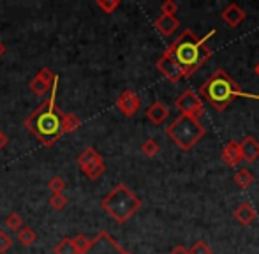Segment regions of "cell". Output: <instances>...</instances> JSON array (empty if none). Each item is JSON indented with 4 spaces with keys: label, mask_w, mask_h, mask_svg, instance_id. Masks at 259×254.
I'll list each match as a JSON object with an SVG mask.
<instances>
[{
    "label": "cell",
    "mask_w": 259,
    "mask_h": 254,
    "mask_svg": "<svg viewBox=\"0 0 259 254\" xmlns=\"http://www.w3.org/2000/svg\"><path fill=\"white\" fill-rule=\"evenodd\" d=\"M178 27H180V21H178L175 16H166V14H162V16L155 21V28L162 35H166V37L171 34H175Z\"/></svg>",
    "instance_id": "30bf717a"
},
{
    "label": "cell",
    "mask_w": 259,
    "mask_h": 254,
    "mask_svg": "<svg viewBox=\"0 0 259 254\" xmlns=\"http://www.w3.org/2000/svg\"><path fill=\"white\" fill-rule=\"evenodd\" d=\"M254 71H256V74L259 76V62L256 64V69H254Z\"/></svg>",
    "instance_id": "ac0fdd59"
},
{
    "label": "cell",
    "mask_w": 259,
    "mask_h": 254,
    "mask_svg": "<svg viewBox=\"0 0 259 254\" xmlns=\"http://www.w3.org/2000/svg\"><path fill=\"white\" fill-rule=\"evenodd\" d=\"M189 254H213L211 252V247L203 240H198L191 249H189Z\"/></svg>",
    "instance_id": "5bb4252c"
},
{
    "label": "cell",
    "mask_w": 259,
    "mask_h": 254,
    "mask_svg": "<svg viewBox=\"0 0 259 254\" xmlns=\"http://www.w3.org/2000/svg\"><path fill=\"white\" fill-rule=\"evenodd\" d=\"M215 34V30H210L205 37L199 39L192 30H185L173 45L167 48L173 60L180 67L184 78L192 76L203 64L211 57V50L208 48V39Z\"/></svg>",
    "instance_id": "6da1fadb"
},
{
    "label": "cell",
    "mask_w": 259,
    "mask_h": 254,
    "mask_svg": "<svg viewBox=\"0 0 259 254\" xmlns=\"http://www.w3.org/2000/svg\"><path fill=\"white\" fill-rule=\"evenodd\" d=\"M175 106L178 108L180 115H189V117L201 118L205 113V108H203V101L199 99V96L194 90H185L177 101H175Z\"/></svg>",
    "instance_id": "277c9868"
},
{
    "label": "cell",
    "mask_w": 259,
    "mask_h": 254,
    "mask_svg": "<svg viewBox=\"0 0 259 254\" xmlns=\"http://www.w3.org/2000/svg\"><path fill=\"white\" fill-rule=\"evenodd\" d=\"M35 129H37V133L45 138L57 136L58 131H60L58 117L55 113H52V111H48V113H41L37 117V120H35Z\"/></svg>",
    "instance_id": "5b68a950"
},
{
    "label": "cell",
    "mask_w": 259,
    "mask_h": 254,
    "mask_svg": "<svg viewBox=\"0 0 259 254\" xmlns=\"http://www.w3.org/2000/svg\"><path fill=\"white\" fill-rule=\"evenodd\" d=\"M222 161L229 166V168H236L242 162V154H240V145L238 141H228L222 148Z\"/></svg>",
    "instance_id": "52a82bcc"
},
{
    "label": "cell",
    "mask_w": 259,
    "mask_h": 254,
    "mask_svg": "<svg viewBox=\"0 0 259 254\" xmlns=\"http://www.w3.org/2000/svg\"><path fill=\"white\" fill-rule=\"evenodd\" d=\"M157 67H159V71L162 72V74L166 76L169 81H173V83H178L182 78H184L180 67H178L177 62L173 60V57H171L169 52H166L162 57H160V60L157 62Z\"/></svg>",
    "instance_id": "8992f818"
},
{
    "label": "cell",
    "mask_w": 259,
    "mask_h": 254,
    "mask_svg": "<svg viewBox=\"0 0 259 254\" xmlns=\"http://www.w3.org/2000/svg\"><path fill=\"white\" fill-rule=\"evenodd\" d=\"M256 217H257L256 208H254L250 203H242V205L235 210V219L238 221L240 224H243V226H249Z\"/></svg>",
    "instance_id": "8fae6325"
},
{
    "label": "cell",
    "mask_w": 259,
    "mask_h": 254,
    "mask_svg": "<svg viewBox=\"0 0 259 254\" xmlns=\"http://www.w3.org/2000/svg\"><path fill=\"white\" fill-rule=\"evenodd\" d=\"M221 16H222V20H224L226 23H228L229 27H233V28L238 27V25L245 20V13H243L242 7L236 6V4H229V6L222 11Z\"/></svg>",
    "instance_id": "9c48e42d"
},
{
    "label": "cell",
    "mask_w": 259,
    "mask_h": 254,
    "mask_svg": "<svg viewBox=\"0 0 259 254\" xmlns=\"http://www.w3.org/2000/svg\"><path fill=\"white\" fill-rule=\"evenodd\" d=\"M171 254H189V249L184 247V245H178V247H175Z\"/></svg>",
    "instance_id": "e0dca14e"
},
{
    "label": "cell",
    "mask_w": 259,
    "mask_h": 254,
    "mask_svg": "<svg viewBox=\"0 0 259 254\" xmlns=\"http://www.w3.org/2000/svg\"><path fill=\"white\" fill-rule=\"evenodd\" d=\"M178 11V6L175 2H166V4H162V13L166 14V16H173L175 13Z\"/></svg>",
    "instance_id": "2e32d148"
},
{
    "label": "cell",
    "mask_w": 259,
    "mask_h": 254,
    "mask_svg": "<svg viewBox=\"0 0 259 254\" xmlns=\"http://www.w3.org/2000/svg\"><path fill=\"white\" fill-rule=\"evenodd\" d=\"M143 152H145L147 155H155L157 152H159V145H157L154 140L147 141V143L143 145Z\"/></svg>",
    "instance_id": "9a60e30c"
},
{
    "label": "cell",
    "mask_w": 259,
    "mask_h": 254,
    "mask_svg": "<svg viewBox=\"0 0 259 254\" xmlns=\"http://www.w3.org/2000/svg\"><path fill=\"white\" fill-rule=\"evenodd\" d=\"M240 145V154H242V161L254 162L259 157V141L254 136H247Z\"/></svg>",
    "instance_id": "ba28073f"
},
{
    "label": "cell",
    "mask_w": 259,
    "mask_h": 254,
    "mask_svg": "<svg viewBox=\"0 0 259 254\" xmlns=\"http://www.w3.org/2000/svg\"><path fill=\"white\" fill-rule=\"evenodd\" d=\"M199 94H201L203 99H206L208 103L219 111L226 110V108L231 104V101L236 99V97L259 101V94L243 92L242 87H240L224 69H217V71L199 87Z\"/></svg>",
    "instance_id": "7a4b0ae2"
},
{
    "label": "cell",
    "mask_w": 259,
    "mask_h": 254,
    "mask_svg": "<svg viewBox=\"0 0 259 254\" xmlns=\"http://www.w3.org/2000/svg\"><path fill=\"white\" fill-rule=\"evenodd\" d=\"M235 184L238 187H242V189H247V187L254 184V175L249 172V170H240V172L235 175Z\"/></svg>",
    "instance_id": "4fadbf2b"
},
{
    "label": "cell",
    "mask_w": 259,
    "mask_h": 254,
    "mask_svg": "<svg viewBox=\"0 0 259 254\" xmlns=\"http://www.w3.org/2000/svg\"><path fill=\"white\" fill-rule=\"evenodd\" d=\"M166 133L182 150L187 152L205 136L206 129L199 122V118L189 117V115H178L166 129Z\"/></svg>",
    "instance_id": "3957f363"
},
{
    "label": "cell",
    "mask_w": 259,
    "mask_h": 254,
    "mask_svg": "<svg viewBox=\"0 0 259 254\" xmlns=\"http://www.w3.org/2000/svg\"><path fill=\"white\" fill-rule=\"evenodd\" d=\"M167 115H169V110H167L162 103H155L154 106L148 110V117H150V120L155 122V124H162L167 118Z\"/></svg>",
    "instance_id": "7c38bea8"
}]
</instances>
